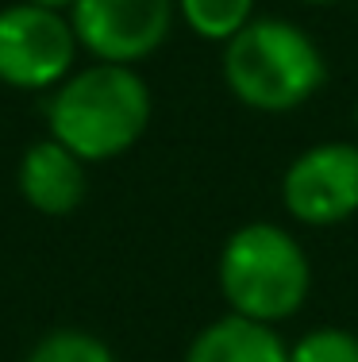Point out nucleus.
<instances>
[{
  "instance_id": "obj_1",
  "label": "nucleus",
  "mask_w": 358,
  "mask_h": 362,
  "mask_svg": "<svg viewBox=\"0 0 358 362\" xmlns=\"http://www.w3.org/2000/svg\"><path fill=\"white\" fill-rule=\"evenodd\" d=\"M150 89L135 66L93 62L66 77L47 105L50 139L81 162H108L127 154L150 124Z\"/></svg>"
},
{
  "instance_id": "obj_2",
  "label": "nucleus",
  "mask_w": 358,
  "mask_h": 362,
  "mask_svg": "<svg viewBox=\"0 0 358 362\" xmlns=\"http://www.w3.org/2000/svg\"><path fill=\"white\" fill-rule=\"evenodd\" d=\"M224 85L254 112H293L328 81V58L309 31L281 16H254L224 42Z\"/></svg>"
},
{
  "instance_id": "obj_3",
  "label": "nucleus",
  "mask_w": 358,
  "mask_h": 362,
  "mask_svg": "<svg viewBox=\"0 0 358 362\" xmlns=\"http://www.w3.org/2000/svg\"><path fill=\"white\" fill-rule=\"evenodd\" d=\"M216 281L235 316L281 324L297 316L312 289V262L281 223H243L227 235Z\"/></svg>"
},
{
  "instance_id": "obj_4",
  "label": "nucleus",
  "mask_w": 358,
  "mask_h": 362,
  "mask_svg": "<svg viewBox=\"0 0 358 362\" xmlns=\"http://www.w3.org/2000/svg\"><path fill=\"white\" fill-rule=\"evenodd\" d=\"M78 58V35L66 12L39 4L0 8V81L12 89H58Z\"/></svg>"
},
{
  "instance_id": "obj_5",
  "label": "nucleus",
  "mask_w": 358,
  "mask_h": 362,
  "mask_svg": "<svg viewBox=\"0 0 358 362\" xmlns=\"http://www.w3.org/2000/svg\"><path fill=\"white\" fill-rule=\"evenodd\" d=\"M281 204L304 228H335L358 216V143H316L281 174Z\"/></svg>"
},
{
  "instance_id": "obj_6",
  "label": "nucleus",
  "mask_w": 358,
  "mask_h": 362,
  "mask_svg": "<svg viewBox=\"0 0 358 362\" xmlns=\"http://www.w3.org/2000/svg\"><path fill=\"white\" fill-rule=\"evenodd\" d=\"M177 0H78L70 23L97 62L135 66L169 39Z\"/></svg>"
},
{
  "instance_id": "obj_7",
  "label": "nucleus",
  "mask_w": 358,
  "mask_h": 362,
  "mask_svg": "<svg viewBox=\"0 0 358 362\" xmlns=\"http://www.w3.org/2000/svg\"><path fill=\"white\" fill-rule=\"evenodd\" d=\"M23 201L42 216H70L81 209L89 181H85V162L73 151H66L58 139L31 143L16 170Z\"/></svg>"
},
{
  "instance_id": "obj_8",
  "label": "nucleus",
  "mask_w": 358,
  "mask_h": 362,
  "mask_svg": "<svg viewBox=\"0 0 358 362\" xmlns=\"http://www.w3.org/2000/svg\"><path fill=\"white\" fill-rule=\"evenodd\" d=\"M185 362H289V343L274 324L227 313L193 335Z\"/></svg>"
},
{
  "instance_id": "obj_9",
  "label": "nucleus",
  "mask_w": 358,
  "mask_h": 362,
  "mask_svg": "<svg viewBox=\"0 0 358 362\" xmlns=\"http://www.w3.org/2000/svg\"><path fill=\"white\" fill-rule=\"evenodd\" d=\"M177 16L193 35L227 42L254 20V0H177Z\"/></svg>"
},
{
  "instance_id": "obj_10",
  "label": "nucleus",
  "mask_w": 358,
  "mask_h": 362,
  "mask_svg": "<svg viewBox=\"0 0 358 362\" xmlns=\"http://www.w3.org/2000/svg\"><path fill=\"white\" fill-rule=\"evenodd\" d=\"M28 362H116L112 347L81 327H54L31 347Z\"/></svg>"
},
{
  "instance_id": "obj_11",
  "label": "nucleus",
  "mask_w": 358,
  "mask_h": 362,
  "mask_svg": "<svg viewBox=\"0 0 358 362\" xmlns=\"http://www.w3.org/2000/svg\"><path fill=\"white\" fill-rule=\"evenodd\" d=\"M289 362H358V335L347 327H312L289 347Z\"/></svg>"
},
{
  "instance_id": "obj_12",
  "label": "nucleus",
  "mask_w": 358,
  "mask_h": 362,
  "mask_svg": "<svg viewBox=\"0 0 358 362\" xmlns=\"http://www.w3.org/2000/svg\"><path fill=\"white\" fill-rule=\"evenodd\" d=\"M28 4H39V8H50V12H70L78 0H28Z\"/></svg>"
},
{
  "instance_id": "obj_13",
  "label": "nucleus",
  "mask_w": 358,
  "mask_h": 362,
  "mask_svg": "<svg viewBox=\"0 0 358 362\" xmlns=\"http://www.w3.org/2000/svg\"><path fill=\"white\" fill-rule=\"evenodd\" d=\"M301 4H339V0H301Z\"/></svg>"
},
{
  "instance_id": "obj_14",
  "label": "nucleus",
  "mask_w": 358,
  "mask_h": 362,
  "mask_svg": "<svg viewBox=\"0 0 358 362\" xmlns=\"http://www.w3.org/2000/svg\"><path fill=\"white\" fill-rule=\"evenodd\" d=\"M354 119H358V112H354Z\"/></svg>"
}]
</instances>
